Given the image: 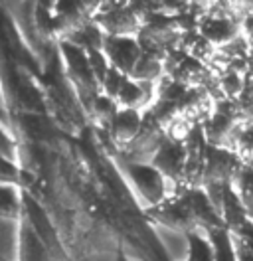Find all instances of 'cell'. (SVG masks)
Listing matches in <instances>:
<instances>
[{"label": "cell", "instance_id": "cell-9", "mask_svg": "<svg viewBox=\"0 0 253 261\" xmlns=\"http://www.w3.org/2000/svg\"><path fill=\"white\" fill-rule=\"evenodd\" d=\"M218 82H220L221 99L237 101V99L241 97V93L245 91L247 75H245V73H239V71H236V69L225 67L223 71L218 73Z\"/></svg>", "mask_w": 253, "mask_h": 261}, {"label": "cell", "instance_id": "cell-1", "mask_svg": "<svg viewBox=\"0 0 253 261\" xmlns=\"http://www.w3.org/2000/svg\"><path fill=\"white\" fill-rule=\"evenodd\" d=\"M142 127H144V111L119 107V111L113 117L107 130H103L107 137V145L111 147V154H115V152L123 150L127 145H131L142 130Z\"/></svg>", "mask_w": 253, "mask_h": 261}, {"label": "cell", "instance_id": "cell-8", "mask_svg": "<svg viewBox=\"0 0 253 261\" xmlns=\"http://www.w3.org/2000/svg\"><path fill=\"white\" fill-rule=\"evenodd\" d=\"M166 75V65H164V56L160 54H150V51H142L139 62L135 65L131 77L139 80V82H155L158 83Z\"/></svg>", "mask_w": 253, "mask_h": 261}, {"label": "cell", "instance_id": "cell-11", "mask_svg": "<svg viewBox=\"0 0 253 261\" xmlns=\"http://www.w3.org/2000/svg\"><path fill=\"white\" fill-rule=\"evenodd\" d=\"M230 184L239 192V196H241L243 200L251 198L253 196V164L241 161V164L237 166L236 174L230 180Z\"/></svg>", "mask_w": 253, "mask_h": 261}, {"label": "cell", "instance_id": "cell-4", "mask_svg": "<svg viewBox=\"0 0 253 261\" xmlns=\"http://www.w3.org/2000/svg\"><path fill=\"white\" fill-rule=\"evenodd\" d=\"M186 159H188V147L184 141H172L166 137V141L160 145L155 154L153 164L170 180V182H184L186 172Z\"/></svg>", "mask_w": 253, "mask_h": 261}, {"label": "cell", "instance_id": "cell-15", "mask_svg": "<svg viewBox=\"0 0 253 261\" xmlns=\"http://www.w3.org/2000/svg\"><path fill=\"white\" fill-rule=\"evenodd\" d=\"M119 261H131V259H129L127 255H123V253H121V257H119Z\"/></svg>", "mask_w": 253, "mask_h": 261}, {"label": "cell", "instance_id": "cell-14", "mask_svg": "<svg viewBox=\"0 0 253 261\" xmlns=\"http://www.w3.org/2000/svg\"><path fill=\"white\" fill-rule=\"evenodd\" d=\"M234 240H236L237 261H253V245L245 244V242H241V240H237L236 236H234Z\"/></svg>", "mask_w": 253, "mask_h": 261}, {"label": "cell", "instance_id": "cell-13", "mask_svg": "<svg viewBox=\"0 0 253 261\" xmlns=\"http://www.w3.org/2000/svg\"><path fill=\"white\" fill-rule=\"evenodd\" d=\"M127 6L141 22H146L153 14L160 12L157 0H127Z\"/></svg>", "mask_w": 253, "mask_h": 261}, {"label": "cell", "instance_id": "cell-10", "mask_svg": "<svg viewBox=\"0 0 253 261\" xmlns=\"http://www.w3.org/2000/svg\"><path fill=\"white\" fill-rule=\"evenodd\" d=\"M188 261H216V253L212 242L204 229H192L190 231V253Z\"/></svg>", "mask_w": 253, "mask_h": 261}, {"label": "cell", "instance_id": "cell-5", "mask_svg": "<svg viewBox=\"0 0 253 261\" xmlns=\"http://www.w3.org/2000/svg\"><path fill=\"white\" fill-rule=\"evenodd\" d=\"M150 226L155 229V236H157V242L160 245V251L164 255V261H188V253H190L188 229L172 228V226L155 224V222H150Z\"/></svg>", "mask_w": 253, "mask_h": 261}, {"label": "cell", "instance_id": "cell-6", "mask_svg": "<svg viewBox=\"0 0 253 261\" xmlns=\"http://www.w3.org/2000/svg\"><path fill=\"white\" fill-rule=\"evenodd\" d=\"M221 220H223V226L230 228L232 231L239 229L245 222L251 220V214L247 210L245 200L239 196V192L232 184H227V192H225V198H223Z\"/></svg>", "mask_w": 253, "mask_h": 261}, {"label": "cell", "instance_id": "cell-16", "mask_svg": "<svg viewBox=\"0 0 253 261\" xmlns=\"http://www.w3.org/2000/svg\"><path fill=\"white\" fill-rule=\"evenodd\" d=\"M249 40H251V44H253V34H251V36H249Z\"/></svg>", "mask_w": 253, "mask_h": 261}, {"label": "cell", "instance_id": "cell-2", "mask_svg": "<svg viewBox=\"0 0 253 261\" xmlns=\"http://www.w3.org/2000/svg\"><path fill=\"white\" fill-rule=\"evenodd\" d=\"M95 20L107 32V36H137L142 26V22L131 12V8L123 0L103 2Z\"/></svg>", "mask_w": 253, "mask_h": 261}, {"label": "cell", "instance_id": "cell-12", "mask_svg": "<svg viewBox=\"0 0 253 261\" xmlns=\"http://www.w3.org/2000/svg\"><path fill=\"white\" fill-rule=\"evenodd\" d=\"M127 77H129L127 73H123L121 69H117V67L111 65V69L107 71V75H105L103 82H101V91L107 93V95H111L113 99H117V95L121 93V89H123V85H125Z\"/></svg>", "mask_w": 253, "mask_h": 261}, {"label": "cell", "instance_id": "cell-3", "mask_svg": "<svg viewBox=\"0 0 253 261\" xmlns=\"http://www.w3.org/2000/svg\"><path fill=\"white\" fill-rule=\"evenodd\" d=\"M103 51L109 58L111 65L127 75L133 73L139 58L142 56L141 42L137 36H107Z\"/></svg>", "mask_w": 253, "mask_h": 261}, {"label": "cell", "instance_id": "cell-7", "mask_svg": "<svg viewBox=\"0 0 253 261\" xmlns=\"http://www.w3.org/2000/svg\"><path fill=\"white\" fill-rule=\"evenodd\" d=\"M117 111H119L117 99H113L107 93L99 91L91 99V103L87 105L85 115H87V121H91V125H93L95 129L107 130V127H109V123L113 121V117L117 115Z\"/></svg>", "mask_w": 253, "mask_h": 261}, {"label": "cell", "instance_id": "cell-17", "mask_svg": "<svg viewBox=\"0 0 253 261\" xmlns=\"http://www.w3.org/2000/svg\"><path fill=\"white\" fill-rule=\"evenodd\" d=\"M251 12H253V10H251Z\"/></svg>", "mask_w": 253, "mask_h": 261}]
</instances>
